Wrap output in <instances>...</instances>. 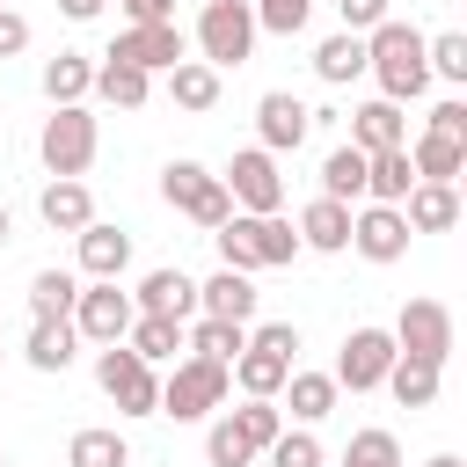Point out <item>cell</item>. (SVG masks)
Listing matches in <instances>:
<instances>
[{"label": "cell", "mask_w": 467, "mask_h": 467, "mask_svg": "<svg viewBox=\"0 0 467 467\" xmlns=\"http://www.w3.org/2000/svg\"><path fill=\"white\" fill-rule=\"evenodd\" d=\"M131 306H139V314L190 321V314H197V277H182V270H146V277H139V292H131Z\"/></svg>", "instance_id": "ac0fdd59"}, {"label": "cell", "mask_w": 467, "mask_h": 467, "mask_svg": "<svg viewBox=\"0 0 467 467\" xmlns=\"http://www.w3.org/2000/svg\"><path fill=\"white\" fill-rule=\"evenodd\" d=\"M168 95H175V109L204 117V109L219 102V66H204V58H182V66H168Z\"/></svg>", "instance_id": "83f0119b"}, {"label": "cell", "mask_w": 467, "mask_h": 467, "mask_svg": "<svg viewBox=\"0 0 467 467\" xmlns=\"http://www.w3.org/2000/svg\"><path fill=\"white\" fill-rule=\"evenodd\" d=\"M226 372H234V387H241V394H263V401H277V387H285V372H292V365L248 343V350H241V358L226 365Z\"/></svg>", "instance_id": "d590c367"}, {"label": "cell", "mask_w": 467, "mask_h": 467, "mask_svg": "<svg viewBox=\"0 0 467 467\" xmlns=\"http://www.w3.org/2000/svg\"><path fill=\"white\" fill-rule=\"evenodd\" d=\"M336 467H401V438L379 431V423H365V431H350V445H343Z\"/></svg>", "instance_id": "8d00e7d4"}, {"label": "cell", "mask_w": 467, "mask_h": 467, "mask_svg": "<svg viewBox=\"0 0 467 467\" xmlns=\"http://www.w3.org/2000/svg\"><path fill=\"white\" fill-rule=\"evenodd\" d=\"M409 219H401V204H372L365 197V212H350V248L365 255V263H401L409 255Z\"/></svg>", "instance_id": "4fadbf2b"}, {"label": "cell", "mask_w": 467, "mask_h": 467, "mask_svg": "<svg viewBox=\"0 0 467 467\" xmlns=\"http://www.w3.org/2000/svg\"><path fill=\"white\" fill-rule=\"evenodd\" d=\"M299 248H314V255H343L350 248V204H336V197H314L306 212H299Z\"/></svg>", "instance_id": "44dd1931"}, {"label": "cell", "mask_w": 467, "mask_h": 467, "mask_svg": "<svg viewBox=\"0 0 467 467\" xmlns=\"http://www.w3.org/2000/svg\"><path fill=\"white\" fill-rule=\"evenodd\" d=\"M124 343H131V350H139L146 365H168V358L182 350V321H168V314H131Z\"/></svg>", "instance_id": "4dcf8cb0"}, {"label": "cell", "mask_w": 467, "mask_h": 467, "mask_svg": "<svg viewBox=\"0 0 467 467\" xmlns=\"http://www.w3.org/2000/svg\"><path fill=\"white\" fill-rule=\"evenodd\" d=\"M248 343L270 350V358H285V365L299 358V328H292V321H248Z\"/></svg>", "instance_id": "7bdbcfd3"}, {"label": "cell", "mask_w": 467, "mask_h": 467, "mask_svg": "<svg viewBox=\"0 0 467 467\" xmlns=\"http://www.w3.org/2000/svg\"><path fill=\"white\" fill-rule=\"evenodd\" d=\"M73 350H80V328H73V321H36L22 358H29L36 372H66V365H73Z\"/></svg>", "instance_id": "1f68e13d"}, {"label": "cell", "mask_w": 467, "mask_h": 467, "mask_svg": "<svg viewBox=\"0 0 467 467\" xmlns=\"http://www.w3.org/2000/svg\"><path fill=\"white\" fill-rule=\"evenodd\" d=\"M321 197H336V204H358V197H365V153H358L350 139L321 161Z\"/></svg>", "instance_id": "e575fe53"}, {"label": "cell", "mask_w": 467, "mask_h": 467, "mask_svg": "<svg viewBox=\"0 0 467 467\" xmlns=\"http://www.w3.org/2000/svg\"><path fill=\"white\" fill-rule=\"evenodd\" d=\"M212 241H219V263H226V270H248V277L299 255V234H292L277 212H226V219L212 226Z\"/></svg>", "instance_id": "7a4b0ae2"}, {"label": "cell", "mask_w": 467, "mask_h": 467, "mask_svg": "<svg viewBox=\"0 0 467 467\" xmlns=\"http://www.w3.org/2000/svg\"><path fill=\"white\" fill-rule=\"evenodd\" d=\"M401 219H409V234H452L460 226V182H409Z\"/></svg>", "instance_id": "2e32d148"}, {"label": "cell", "mask_w": 467, "mask_h": 467, "mask_svg": "<svg viewBox=\"0 0 467 467\" xmlns=\"http://www.w3.org/2000/svg\"><path fill=\"white\" fill-rule=\"evenodd\" d=\"M73 299H80V277L73 270H36L29 277V314L36 321H73Z\"/></svg>", "instance_id": "f546056e"}, {"label": "cell", "mask_w": 467, "mask_h": 467, "mask_svg": "<svg viewBox=\"0 0 467 467\" xmlns=\"http://www.w3.org/2000/svg\"><path fill=\"white\" fill-rule=\"evenodd\" d=\"M124 22H175V0H117Z\"/></svg>", "instance_id": "7dc6e473"}, {"label": "cell", "mask_w": 467, "mask_h": 467, "mask_svg": "<svg viewBox=\"0 0 467 467\" xmlns=\"http://www.w3.org/2000/svg\"><path fill=\"white\" fill-rule=\"evenodd\" d=\"M314 73L328 80V88H350L358 73H365V36H350V29H336L321 51H314Z\"/></svg>", "instance_id": "d6a6232c"}, {"label": "cell", "mask_w": 467, "mask_h": 467, "mask_svg": "<svg viewBox=\"0 0 467 467\" xmlns=\"http://www.w3.org/2000/svg\"><path fill=\"white\" fill-rule=\"evenodd\" d=\"M277 394H285V409H292L299 423H321V416L336 409V394H343V387H336V372H299V365H292Z\"/></svg>", "instance_id": "d4e9b609"}, {"label": "cell", "mask_w": 467, "mask_h": 467, "mask_svg": "<svg viewBox=\"0 0 467 467\" xmlns=\"http://www.w3.org/2000/svg\"><path fill=\"white\" fill-rule=\"evenodd\" d=\"M423 66H431L438 80L467 88V36H460V29H445V36H423Z\"/></svg>", "instance_id": "f35d334b"}, {"label": "cell", "mask_w": 467, "mask_h": 467, "mask_svg": "<svg viewBox=\"0 0 467 467\" xmlns=\"http://www.w3.org/2000/svg\"><path fill=\"white\" fill-rule=\"evenodd\" d=\"M36 212H44V226H51V234H80V226L95 219V197H88V182H80V175H51V182H44V197H36Z\"/></svg>", "instance_id": "ffe728a7"}, {"label": "cell", "mask_w": 467, "mask_h": 467, "mask_svg": "<svg viewBox=\"0 0 467 467\" xmlns=\"http://www.w3.org/2000/svg\"><path fill=\"white\" fill-rule=\"evenodd\" d=\"M423 467H467V460H460V452H431Z\"/></svg>", "instance_id": "681fc988"}, {"label": "cell", "mask_w": 467, "mask_h": 467, "mask_svg": "<svg viewBox=\"0 0 467 467\" xmlns=\"http://www.w3.org/2000/svg\"><path fill=\"white\" fill-rule=\"evenodd\" d=\"M66 467H131V445H124V431H109V423H88V431H73V445H66Z\"/></svg>", "instance_id": "f1b7e54d"}, {"label": "cell", "mask_w": 467, "mask_h": 467, "mask_svg": "<svg viewBox=\"0 0 467 467\" xmlns=\"http://www.w3.org/2000/svg\"><path fill=\"white\" fill-rule=\"evenodd\" d=\"M204 460H212V467H248V460H255V445H248V438L219 416V423L204 431Z\"/></svg>", "instance_id": "b9f144b4"}, {"label": "cell", "mask_w": 467, "mask_h": 467, "mask_svg": "<svg viewBox=\"0 0 467 467\" xmlns=\"http://www.w3.org/2000/svg\"><path fill=\"white\" fill-rule=\"evenodd\" d=\"M102 7H109V0H58V15H66V22H95Z\"/></svg>", "instance_id": "c3c4849f"}, {"label": "cell", "mask_w": 467, "mask_h": 467, "mask_svg": "<svg viewBox=\"0 0 467 467\" xmlns=\"http://www.w3.org/2000/svg\"><path fill=\"white\" fill-rule=\"evenodd\" d=\"M161 197H168V204H175V212H182L190 226H204V234H212V226H219V219L234 212L226 182H219V175H212L204 161H168V168H161Z\"/></svg>", "instance_id": "52a82bcc"}, {"label": "cell", "mask_w": 467, "mask_h": 467, "mask_svg": "<svg viewBox=\"0 0 467 467\" xmlns=\"http://www.w3.org/2000/svg\"><path fill=\"white\" fill-rule=\"evenodd\" d=\"M350 146L358 153H387V146H409V124H401V102L372 95L365 109H350Z\"/></svg>", "instance_id": "d6986e66"}, {"label": "cell", "mask_w": 467, "mask_h": 467, "mask_svg": "<svg viewBox=\"0 0 467 467\" xmlns=\"http://www.w3.org/2000/svg\"><path fill=\"white\" fill-rule=\"evenodd\" d=\"M88 95H102L109 109H146V95H153V73H139V66H124V58H102Z\"/></svg>", "instance_id": "484cf974"}, {"label": "cell", "mask_w": 467, "mask_h": 467, "mask_svg": "<svg viewBox=\"0 0 467 467\" xmlns=\"http://www.w3.org/2000/svg\"><path fill=\"white\" fill-rule=\"evenodd\" d=\"M438 372H445V365H431V358H409V350H394V365H387V379H379V387H387V394H394L401 409H431V401H438Z\"/></svg>", "instance_id": "7402d4cb"}, {"label": "cell", "mask_w": 467, "mask_h": 467, "mask_svg": "<svg viewBox=\"0 0 467 467\" xmlns=\"http://www.w3.org/2000/svg\"><path fill=\"white\" fill-rule=\"evenodd\" d=\"M255 7L248 0H204V15H197V51H204V66H248L255 58Z\"/></svg>", "instance_id": "8992f818"}, {"label": "cell", "mask_w": 467, "mask_h": 467, "mask_svg": "<svg viewBox=\"0 0 467 467\" xmlns=\"http://www.w3.org/2000/svg\"><path fill=\"white\" fill-rule=\"evenodd\" d=\"M226 423H234V431H241V438H248V445L263 452V445H270V438L285 431V409H277V401H263V394H248L241 409H226Z\"/></svg>", "instance_id": "74e56055"}, {"label": "cell", "mask_w": 467, "mask_h": 467, "mask_svg": "<svg viewBox=\"0 0 467 467\" xmlns=\"http://www.w3.org/2000/svg\"><path fill=\"white\" fill-rule=\"evenodd\" d=\"M7 241H15V219H7V204H0V248H7Z\"/></svg>", "instance_id": "f907efd6"}, {"label": "cell", "mask_w": 467, "mask_h": 467, "mask_svg": "<svg viewBox=\"0 0 467 467\" xmlns=\"http://www.w3.org/2000/svg\"><path fill=\"white\" fill-rule=\"evenodd\" d=\"M387 365H394V336L365 321V328H350V336H343V350H336V387L372 394V387L387 379Z\"/></svg>", "instance_id": "7c38bea8"}, {"label": "cell", "mask_w": 467, "mask_h": 467, "mask_svg": "<svg viewBox=\"0 0 467 467\" xmlns=\"http://www.w3.org/2000/svg\"><path fill=\"white\" fill-rule=\"evenodd\" d=\"M409 182H416V168H409V146L365 153V197H372V204H401V197H409Z\"/></svg>", "instance_id": "4316f807"}, {"label": "cell", "mask_w": 467, "mask_h": 467, "mask_svg": "<svg viewBox=\"0 0 467 467\" xmlns=\"http://www.w3.org/2000/svg\"><path fill=\"white\" fill-rule=\"evenodd\" d=\"M409 168H416V182H460V175H467V139L423 131V139L409 146Z\"/></svg>", "instance_id": "603a6c76"}, {"label": "cell", "mask_w": 467, "mask_h": 467, "mask_svg": "<svg viewBox=\"0 0 467 467\" xmlns=\"http://www.w3.org/2000/svg\"><path fill=\"white\" fill-rule=\"evenodd\" d=\"M131 292H117V277H88L80 285V299H73V328H80V343H124V328H131Z\"/></svg>", "instance_id": "9c48e42d"}, {"label": "cell", "mask_w": 467, "mask_h": 467, "mask_svg": "<svg viewBox=\"0 0 467 467\" xmlns=\"http://www.w3.org/2000/svg\"><path fill=\"white\" fill-rule=\"evenodd\" d=\"M95 153H102L95 109H88V102H58V109L44 117V131H36V161H44L51 175H88Z\"/></svg>", "instance_id": "3957f363"}, {"label": "cell", "mask_w": 467, "mask_h": 467, "mask_svg": "<svg viewBox=\"0 0 467 467\" xmlns=\"http://www.w3.org/2000/svg\"><path fill=\"white\" fill-rule=\"evenodd\" d=\"M226 394H234V372L219 365V358H175V372L161 379V416H175V423H204L212 409H226Z\"/></svg>", "instance_id": "277c9868"}, {"label": "cell", "mask_w": 467, "mask_h": 467, "mask_svg": "<svg viewBox=\"0 0 467 467\" xmlns=\"http://www.w3.org/2000/svg\"><path fill=\"white\" fill-rule=\"evenodd\" d=\"M394 350H409V358H431V365H445L452 358V343H460V328H452V306L445 299H401V314H394Z\"/></svg>", "instance_id": "ba28073f"}, {"label": "cell", "mask_w": 467, "mask_h": 467, "mask_svg": "<svg viewBox=\"0 0 467 467\" xmlns=\"http://www.w3.org/2000/svg\"><path fill=\"white\" fill-rule=\"evenodd\" d=\"M182 350L234 365V358L248 350V328H241V321H212V314H190V321H182Z\"/></svg>", "instance_id": "cb8c5ba5"}, {"label": "cell", "mask_w": 467, "mask_h": 467, "mask_svg": "<svg viewBox=\"0 0 467 467\" xmlns=\"http://www.w3.org/2000/svg\"><path fill=\"white\" fill-rule=\"evenodd\" d=\"M248 7H255V29H270V36H299L314 15V0H248Z\"/></svg>", "instance_id": "60d3db41"}, {"label": "cell", "mask_w": 467, "mask_h": 467, "mask_svg": "<svg viewBox=\"0 0 467 467\" xmlns=\"http://www.w3.org/2000/svg\"><path fill=\"white\" fill-rule=\"evenodd\" d=\"M95 379L117 401V416H161V379L131 343H95Z\"/></svg>", "instance_id": "5b68a950"}, {"label": "cell", "mask_w": 467, "mask_h": 467, "mask_svg": "<svg viewBox=\"0 0 467 467\" xmlns=\"http://www.w3.org/2000/svg\"><path fill=\"white\" fill-rule=\"evenodd\" d=\"M263 452H270V467H328V460H321V438H314L306 423H299V431H277Z\"/></svg>", "instance_id": "ab89813d"}, {"label": "cell", "mask_w": 467, "mask_h": 467, "mask_svg": "<svg viewBox=\"0 0 467 467\" xmlns=\"http://www.w3.org/2000/svg\"><path fill=\"white\" fill-rule=\"evenodd\" d=\"M88 88H95V58H80V51L44 58V95H51V109H58V102H80Z\"/></svg>", "instance_id": "836d02e7"}, {"label": "cell", "mask_w": 467, "mask_h": 467, "mask_svg": "<svg viewBox=\"0 0 467 467\" xmlns=\"http://www.w3.org/2000/svg\"><path fill=\"white\" fill-rule=\"evenodd\" d=\"M365 73L379 80V95L387 102H409V95H423L431 88V66H423V29L416 22H372L365 29Z\"/></svg>", "instance_id": "6da1fadb"}, {"label": "cell", "mask_w": 467, "mask_h": 467, "mask_svg": "<svg viewBox=\"0 0 467 467\" xmlns=\"http://www.w3.org/2000/svg\"><path fill=\"white\" fill-rule=\"evenodd\" d=\"M336 15H343L350 36H365L372 22H387V0H336Z\"/></svg>", "instance_id": "f6af8a7d"}, {"label": "cell", "mask_w": 467, "mask_h": 467, "mask_svg": "<svg viewBox=\"0 0 467 467\" xmlns=\"http://www.w3.org/2000/svg\"><path fill=\"white\" fill-rule=\"evenodd\" d=\"M219 182H226L234 212H277V204H285V175H277V153H263V146L234 153Z\"/></svg>", "instance_id": "8fae6325"}, {"label": "cell", "mask_w": 467, "mask_h": 467, "mask_svg": "<svg viewBox=\"0 0 467 467\" xmlns=\"http://www.w3.org/2000/svg\"><path fill=\"white\" fill-rule=\"evenodd\" d=\"M102 58H124V66H139V73H168V66L190 58V36H182V22H131Z\"/></svg>", "instance_id": "30bf717a"}, {"label": "cell", "mask_w": 467, "mask_h": 467, "mask_svg": "<svg viewBox=\"0 0 467 467\" xmlns=\"http://www.w3.org/2000/svg\"><path fill=\"white\" fill-rule=\"evenodd\" d=\"M423 131H438V139H467V102H460V95L438 102V109L423 117Z\"/></svg>", "instance_id": "ee69618b"}, {"label": "cell", "mask_w": 467, "mask_h": 467, "mask_svg": "<svg viewBox=\"0 0 467 467\" xmlns=\"http://www.w3.org/2000/svg\"><path fill=\"white\" fill-rule=\"evenodd\" d=\"M255 306H263V292H255L248 270H226V263H219V270L197 285V314H212V321H241V328H248Z\"/></svg>", "instance_id": "9a60e30c"}, {"label": "cell", "mask_w": 467, "mask_h": 467, "mask_svg": "<svg viewBox=\"0 0 467 467\" xmlns=\"http://www.w3.org/2000/svg\"><path fill=\"white\" fill-rule=\"evenodd\" d=\"M255 131H263V153H299V146H306V131H314V109H306L299 95L270 88V95L255 102Z\"/></svg>", "instance_id": "5bb4252c"}, {"label": "cell", "mask_w": 467, "mask_h": 467, "mask_svg": "<svg viewBox=\"0 0 467 467\" xmlns=\"http://www.w3.org/2000/svg\"><path fill=\"white\" fill-rule=\"evenodd\" d=\"M73 241H80V277H124V270H131V234H124V226L88 219Z\"/></svg>", "instance_id": "e0dca14e"}, {"label": "cell", "mask_w": 467, "mask_h": 467, "mask_svg": "<svg viewBox=\"0 0 467 467\" xmlns=\"http://www.w3.org/2000/svg\"><path fill=\"white\" fill-rule=\"evenodd\" d=\"M0 7H7V0H0Z\"/></svg>", "instance_id": "f5cc1de1"}, {"label": "cell", "mask_w": 467, "mask_h": 467, "mask_svg": "<svg viewBox=\"0 0 467 467\" xmlns=\"http://www.w3.org/2000/svg\"><path fill=\"white\" fill-rule=\"evenodd\" d=\"M0 467H7V452H0Z\"/></svg>", "instance_id": "816d5d0a"}, {"label": "cell", "mask_w": 467, "mask_h": 467, "mask_svg": "<svg viewBox=\"0 0 467 467\" xmlns=\"http://www.w3.org/2000/svg\"><path fill=\"white\" fill-rule=\"evenodd\" d=\"M15 51H29V22L15 7H0V58H15Z\"/></svg>", "instance_id": "bcb514c9"}]
</instances>
